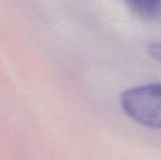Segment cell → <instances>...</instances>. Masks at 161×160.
<instances>
[{"label": "cell", "instance_id": "6da1fadb", "mask_svg": "<svg viewBox=\"0 0 161 160\" xmlns=\"http://www.w3.org/2000/svg\"><path fill=\"white\" fill-rule=\"evenodd\" d=\"M121 107L136 123L153 130H161V83H147L125 90Z\"/></svg>", "mask_w": 161, "mask_h": 160}, {"label": "cell", "instance_id": "7a4b0ae2", "mask_svg": "<svg viewBox=\"0 0 161 160\" xmlns=\"http://www.w3.org/2000/svg\"><path fill=\"white\" fill-rule=\"evenodd\" d=\"M127 2L144 17H155L161 11V0H127Z\"/></svg>", "mask_w": 161, "mask_h": 160}, {"label": "cell", "instance_id": "3957f363", "mask_svg": "<svg viewBox=\"0 0 161 160\" xmlns=\"http://www.w3.org/2000/svg\"><path fill=\"white\" fill-rule=\"evenodd\" d=\"M147 54L153 59L161 63V42H153L147 45Z\"/></svg>", "mask_w": 161, "mask_h": 160}]
</instances>
